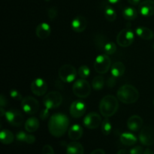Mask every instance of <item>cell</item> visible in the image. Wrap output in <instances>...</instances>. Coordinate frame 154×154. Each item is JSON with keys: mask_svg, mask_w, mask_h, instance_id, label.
Listing matches in <instances>:
<instances>
[{"mask_svg": "<svg viewBox=\"0 0 154 154\" xmlns=\"http://www.w3.org/2000/svg\"><path fill=\"white\" fill-rule=\"evenodd\" d=\"M69 119L66 114L57 113L53 114L48 121V130L53 136L60 138L65 135L69 126Z\"/></svg>", "mask_w": 154, "mask_h": 154, "instance_id": "6da1fadb", "label": "cell"}, {"mask_svg": "<svg viewBox=\"0 0 154 154\" xmlns=\"http://www.w3.org/2000/svg\"><path fill=\"white\" fill-rule=\"evenodd\" d=\"M118 99L112 95L104 96L99 104V111L105 118H109L117 113L119 108Z\"/></svg>", "mask_w": 154, "mask_h": 154, "instance_id": "7a4b0ae2", "label": "cell"}, {"mask_svg": "<svg viewBox=\"0 0 154 154\" xmlns=\"http://www.w3.org/2000/svg\"><path fill=\"white\" fill-rule=\"evenodd\" d=\"M117 99L123 104L135 103L139 98V92L134 86L125 84L119 88L117 93Z\"/></svg>", "mask_w": 154, "mask_h": 154, "instance_id": "3957f363", "label": "cell"}, {"mask_svg": "<svg viewBox=\"0 0 154 154\" xmlns=\"http://www.w3.org/2000/svg\"><path fill=\"white\" fill-rule=\"evenodd\" d=\"M72 92L77 97L85 99L88 97L91 93L90 84L84 78L77 80L72 85Z\"/></svg>", "mask_w": 154, "mask_h": 154, "instance_id": "277c9868", "label": "cell"}, {"mask_svg": "<svg viewBox=\"0 0 154 154\" xmlns=\"http://www.w3.org/2000/svg\"><path fill=\"white\" fill-rule=\"evenodd\" d=\"M76 69L70 64H65L60 68L58 75L60 80L64 83H72L75 80L77 76Z\"/></svg>", "mask_w": 154, "mask_h": 154, "instance_id": "5b68a950", "label": "cell"}, {"mask_svg": "<svg viewBox=\"0 0 154 154\" xmlns=\"http://www.w3.org/2000/svg\"><path fill=\"white\" fill-rule=\"evenodd\" d=\"M63 102V96L57 91H52L45 95L43 99V104L45 108L50 110L57 108Z\"/></svg>", "mask_w": 154, "mask_h": 154, "instance_id": "8992f818", "label": "cell"}, {"mask_svg": "<svg viewBox=\"0 0 154 154\" xmlns=\"http://www.w3.org/2000/svg\"><path fill=\"white\" fill-rule=\"evenodd\" d=\"M111 61L107 54H100L96 57L94 62V69L99 74H105L111 67Z\"/></svg>", "mask_w": 154, "mask_h": 154, "instance_id": "52a82bcc", "label": "cell"}, {"mask_svg": "<svg viewBox=\"0 0 154 154\" xmlns=\"http://www.w3.org/2000/svg\"><path fill=\"white\" fill-rule=\"evenodd\" d=\"M135 35L130 29L126 28L118 33L117 36V42L119 46L122 48H127L133 43Z\"/></svg>", "mask_w": 154, "mask_h": 154, "instance_id": "ba28073f", "label": "cell"}, {"mask_svg": "<svg viewBox=\"0 0 154 154\" xmlns=\"http://www.w3.org/2000/svg\"><path fill=\"white\" fill-rule=\"evenodd\" d=\"M21 107L24 113L29 115H33L38 111L39 103L35 98L32 96H26L22 99Z\"/></svg>", "mask_w": 154, "mask_h": 154, "instance_id": "9c48e42d", "label": "cell"}, {"mask_svg": "<svg viewBox=\"0 0 154 154\" xmlns=\"http://www.w3.org/2000/svg\"><path fill=\"white\" fill-rule=\"evenodd\" d=\"M6 120L12 126L19 127L23 123L24 117L22 113L16 109H11L5 112Z\"/></svg>", "mask_w": 154, "mask_h": 154, "instance_id": "30bf717a", "label": "cell"}, {"mask_svg": "<svg viewBox=\"0 0 154 154\" xmlns=\"http://www.w3.org/2000/svg\"><path fill=\"white\" fill-rule=\"evenodd\" d=\"M139 141L143 145L151 146L154 144V129L151 126H144L139 133Z\"/></svg>", "mask_w": 154, "mask_h": 154, "instance_id": "8fae6325", "label": "cell"}, {"mask_svg": "<svg viewBox=\"0 0 154 154\" xmlns=\"http://www.w3.org/2000/svg\"><path fill=\"white\" fill-rule=\"evenodd\" d=\"M83 123L87 129H95L102 124V117L99 114L96 112L89 113L84 117Z\"/></svg>", "mask_w": 154, "mask_h": 154, "instance_id": "7c38bea8", "label": "cell"}, {"mask_svg": "<svg viewBox=\"0 0 154 154\" xmlns=\"http://www.w3.org/2000/svg\"><path fill=\"white\" fill-rule=\"evenodd\" d=\"M33 94L37 96H42L45 95L48 90V84L42 78H36L32 82L30 86Z\"/></svg>", "mask_w": 154, "mask_h": 154, "instance_id": "4fadbf2b", "label": "cell"}, {"mask_svg": "<svg viewBox=\"0 0 154 154\" xmlns=\"http://www.w3.org/2000/svg\"><path fill=\"white\" fill-rule=\"evenodd\" d=\"M86 110V104L82 100H76L71 104L69 112L74 118H80L84 115Z\"/></svg>", "mask_w": 154, "mask_h": 154, "instance_id": "5bb4252c", "label": "cell"}, {"mask_svg": "<svg viewBox=\"0 0 154 154\" xmlns=\"http://www.w3.org/2000/svg\"><path fill=\"white\" fill-rule=\"evenodd\" d=\"M71 26H72V30L75 31V32H82L87 29V20L86 19L85 17L82 16V15H78L72 20Z\"/></svg>", "mask_w": 154, "mask_h": 154, "instance_id": "9a60e30c", "label": "cell"}, {"mask_svg": "<svg viewBox=\"0 0 154 154\" xmlns=\"http://www.w3.org/2000/svg\"><path fill=\"white\" fill-rule=\"evenodd\" d=\"M139 11L142 16L149 17L154 14V1L144 0L139 4Z\"/></svg>", "mask_w": 154, "mask_h": 154, "instance_id": "2e32d148", "label": "cell"}, {"mask_svg": "<svg viewBox=\"0 0 154 154\" xmlns=\"http://www.w3.org/2000/svg\"><path fill=\"white\" fill-rule=\"evenodd\" d=\"M143 126V120L140 116L133 115L127 120V127L132 132H138Z\"/></svg>", "mask_w": 154, "mask_h": 154, "instance_id": "e0dca14e", "label": "cell"}, {"mask_svg": "<svg viewBox=\"0 0 154 154\" xmlns=\"http://www.w3.org/2000/svg\"><path fill=\"white\" fill-rule=\"evenodd\" d=\"M51 26L47 23H42L38 24L35 29V34L40 39H45L51 35Z\"/></svg>", "mask_w": 154, "mask_h": 154, "instance_id": "ac0fdd59", "label": "cell"}, {"mask_svg": "<svg viewBox=\"0 0 154 154\" xmlns=\"http://www.w3.org/2000/svg\"><path fill=\"white\" fill-rule=\"evenodd\" d=\"M83 133H84L83 128L79 124H74L69 128V132H68L69 138L72 141L79 140L82 137Z\"/></svg>", "mask_w": 154, "mask_h": 154, "instance_id": "d6986e66", "label": "cell"}, {"mask_svg": "<svg viewBox=\"0 0 154 154\" xmlns=\"http://www.w3.org/2000/svg\"><path fill=\"white\" fill-rule=\"evenodd\" d=\"M84 149L82 144L74 141L69 143L66 147V154H84Z\"/></svg>", "mask_w": 154, "mask_h": 154, "instance_id": "ffe728a7", "label": "cell"}, {"mask_svg": "<svg viewBox=\"0 0 154 154\" xmlns=\"http://www.w3.org/2000/svg\"><path fill=\"white\" fill-rule=\"evenodd\" d=\"M120 142L126 146H132L136 144L138 139L135 135L130 132H124L122 133L120 136Z\"/></svg>", "mask_w": 154, "mask_h": 154, "instance_id": "44dd1931", "label": "cell"}, {"mask_svg": "<svg viewBox=\"0 0 154 154\" xmlns=\"http://www.w3.org/2000/svg\"><path fill=\"white\" fill-rule=\"evenodd\" d=\"M137 35L144 40H152L153 38V32L150 29L144 26H139L135 30Z\"/></svg>", "mask_w": 154, "mask_h": 154, "instance_id": "7402d4cb", "label": "cell"}, {"mask_svg": "<svg viewBox=\"0 0 154 154\" xmlns=\"http://www.w3.org/2000/svg\"><path fill=\"white\" fill-rule=\"evenodd\" d=\"M126 71V66L121 62H116L111 66V75H113L115 78L123 76V74Z\"/></svg>", "mask_w": 154, "mask_h": 154, "instance_id": "603a6c76", "label": "cell"}, {"mask_svg": "<svg viewBox=\"0 0 154 154\" xmlns=\"http://www.w3.org/2000/svg\"><path fill=\"white\" fill-rule=\"evenodd\" d=\"M16 140L20 142H26V144H34L35 141V138L34 135H29L26 134V132H23V131H20L17 133L16 134Z\"/></svg>", "mask_w": 154, "mask_h": 154, "instance_id": "cb8c5ba5", "label": "cell"}, {"mask_svg": "<svg viewBox=\"0 0 154 154\" xmlns=\"http://www.w3.org/2000/svg\"><path fill=\"white\" fill-rule=\"evenodd\" d=\"M40 123L36 117H30L25 122V129L29 132H34L38 129Z\"/></svg>", "mask_w": 154, "mask_h": 154, "instance_id": "d4e9b609", "label": "cell"}, {"mask_svg": "<svg viewBox=\"0 0 154 154\" xmlns=\"http://www.w3.org/2000/svg\"><path fill=\"white\" fill-rule=\"evenodd\" d=\"M14 140V134L8 129H2L0 132V141L3 144H10Z\"/></svg>", "mask_w": 154, "mask_h": 154, "instance_id": "484cf974", "label": "cell"}, {"mask_svg": "<svg viewBox=\"0 0 154 154\" xmlns=\"http://www.w3.org/2000/svg\"><path fill=\"white\" fill-rule=\"evenodd\" d=\"M123 17L126 20H134L138 17V11L135 8L126 7L123 11Z\"/></svg>", "mask_w": 154, "mask_h": 154, "instance_id": "4316f807", "label": "cell"}, {"mask_svg": "<svg viewBox=\"0 0 154 154\" xmlns=\"http://www.w3.org/2000/svg\"><path fill=\"white\" fill-rule=\"evenodd\" d=\"M104 14H105V18L109 22H114L117 18V13L115 10L111 6H106L104 11Z\"/></svg>", "mask_w": 154, "mask_h": 154, "instance_id": "83f0119b", "label": "cell"}, {"mask_svg": "<svg viewBox=\"0 0 154 154\" xmlns=\"http://www.w3.org/2000/svg\"><path fill=\"white\" fill-rule=\"evenodd\" d=\"M105 85V79L101 75H97L93 78L92 81V87L95 90H101Z\"/></svg>", "mask_w": 154, "mask_h": 154, "instance_id": "f1b7e54d", "label": "cell"}, {"mask_svg": "<svg viewBox=\"0 0 154 154\" xmlns=\"http://www.w3.org/2000/svg\"><path fill=\"white\" fill-rule=\"evenodd\" d=\"M101 129H102V134L105 135H108L111 133V130H112V126H111V123L110 122L109 119H104L102 124H101Z\"/></svg>", "mask_w": 154, "mask_h": 154, "instance_id": "f546056e", "label": "cell"}, {"mask_svg": "<svg viewBox=\"0 0 154 154\" xmlns=\"http://www.w3.org/2000/svg\"><path fill=\"white\" fill-rule=\"evenodd\" d=\"M103 51L107 55H112L117 51V46H116V45L114 42H107L105 45V46H104Z\"/></svg>", "mask_w": 154, "mask_h": 154, "instance_id": "4dcf8cb0", "label": "cell"}, {"mask_svg": "<svg viewBox=\"0 0 154 154\" xmlns=\"http://www.w3.org/2000/svg\"><path fill=\"white\" fill-rule=\"evenodd\" d=\"M78 74L80 76V78L85 79V78H88V77L90 76V69H89L88 66L84 65V66H81V67L79 68V69H78Z\"/></svg>", "mask_w": 154, "mask_h": 154, "instance_id": "1f68e13d", "label": "cell"}, {"mask_svg": "<svg viewBox=\"0 0 154 154\" xmlns=\"http://www.w3.org/2000/svg\"><path fill=\"white\" fill-rule=\"evenodd\" d=\"M58 10L56 7H51L48 9V16L51 20H54L57 18Z\"/></svg>", "mask_w": 154, "mask_h": 154, "instance_id": "d6a6232c", "label": "cell"}, {"mask_svg": "<svg viewBox=\"0 0 154 154\" xmlns=\"http://www.w3.org/2000/svg\"><path fill=\"white\" fill-rule=\"evenodd\" d=\"M10 96L15 101H22L23 99L22 95L20 94V93L14 89H12L10 91Z\"/></svg>", "mask_w": 154, "mask_h": 154, "instance_id": "836d02e7", "label": "cell"}, {"mask_svg": "<svg viewBox=\"0 0 154 154\" xmlns=\"http://www.w3.org/2000/svg\"><path fill=\"white\" fill-rule=\"evenodd\" d=\"M42 154H55L53 147L49 144H46L43 147L42 150Z\"/></svg>", "mask_w": 154, "mask_h": 154, "instance_id": "e575fe53", "label": "cell"}, {"mask_svg": "<svg viewBox=\"0 0 154 154\" xmlns=\"http://www.w3.org/2000/svg\"><path fill=\"white\" fill-rule=\"evenodd\" d=\"M144 150L143 147L141 146H136V147H132L130 150L129 153L130 154H144Z\"/></svg>", "mask_w": 154, "mask_h": 154, "instance_id": "d590c367", "label": "cell"}, {"mask_svg": "<svg viewBox=\"0 0 154 154\" xmlns=\"http://www.w3.org/2000/svg\"><path fill=\"white\" fill-rule=\"evenodd\" d=\"M49 111L50 109H48V108H45V109L42 110L40 113V118L42 119V120H46L48 117V116H49Z\"/></svg>", "mask_w": 154, "mask_h": 154, "instance_id": "8d00e7d4", "label": "cell"}, {"mask_svg": "<svg viewBox=\"0 0 154 154\" xmlns=\"http://www.w3.org/2000/svg\"><path fill=\"white\" fill-rule=\"evenodd\" d=\"M115 77H114L113 75H111L110 78H108V81H107V85H108V87H111V88H112V87H114V86L116 85V79H115Z\"/></svg>", "mask_w": 154, "mask_h": 154, "instance_id": "74e56055", "label": "cell"}, {"mask_svg": "<svg viewBox=\"0 0 154 154\" xmlns=\"http://www.w3.org/2000/svg\"><path fill=\"white\" fill-rule=\"evenodd\" d=\"M7 104H8V102H7V99H6V97L3 94H1V96H0V106L4 108L5 106L7 105Z\"/></svg>", "mask_w": 154, "mask_h": 154, "instance_id": "f35d334b", "label": "cell"}, {"mask_svg": "<svg viewBox=\"0 0 154 154\" xmlns=\"http://www.w3.org/2000/svg\"><path fill=\"white\" fill-rule=\"evenodd\" d=\"M90 154H105V152L102 149H96V150H94L93 151H92Z\"/></svg>", "mask_w": 154, "mask_h": 154, "instance_id": "ab89813d", "label": "cell"}, {"mask_svg": "<svg viewBox=\"0 0 154 154\" xmlns=\"http://www.w3.org/2000/svg\"><path fill=\"white\" fill-rule=\"evenodd\" d=\"M140 2H141V0H128V2H129L130 5H134V6L139 5Z\"/></svg>", "mask_w": 154, "mask_h": 154, "instance_id": "60d3db41", "label": "cell"}, {"mask_svg": "<svg viewBox=\"0 0 154 154\" xmlns=\"http://www.w3.org/2000/svg\"><path fill=\"white\" fill-rule=\"evenodd\" d=\"M117 154H130V153L128 152L126 150L122 149V150H120L118 152H117Z\"/></svg>", "mask_w": 154, "mask_h": 154, "instance_id": "b9f144b4", "label": "cell"}, {"mask_svg": "<svg viewBox=\"0 0 154 154\" xmlns=\"http://www.w3.org/2000/svg\"><path fill=\"white\" fill-rule=\"evenodd\" d=\"M6 111L4 110V108L3 107H0V116L1 117H3V116L5 115Z\"/></svg>", "mask_w": 154, "mask_h": 154, "instance_id": "7bdbcfd3", "label": "cell"}, {"mask_svg": "<svg viewBox=\"0 0 154 154\" xmlns=\"http://www.w3.org/2000/svg\"><path fill=\"white\" fill-rule=\"evenodd\" d=\"M144 154H154V153H153V150H150V149H149V148H147L144 150Z\"/></svg>", "mask_w": 154, "mask_h": 154, "instance_id": "ee69618b", "label": "cell"}, {"mask_svg": "<svg viewBox=\"0 0 154 154\" xmlns=\"http://www.w3.org/2000/svg\"><path fill=\"white\" fill-rule=\"evenodd\" d=\"M108 2L111 3V4H117L119 2H120L121 0H108Z\"/></svg>", "mask_w": 154, "mask_h": 154, "instance_id": "f6af8a7d", "label": "cell"}, {"mask_svg": "<svg viewBox=\"0 0 154 154\" xmlns=\"http://www.w3.org/2000/svg\"><path fill=\"white\" fill-rule=\"evenodd\" d=\"M45 2H51V0H45Z\"/></svg>", "mask_w": 154, "mask_h": 154, "instance_id": "bcb514c9", "label": "cell"}, {"mask_svg": "<svg viewBox=\"0 0 154 154\" xmlns=\"http://www.w3.org/2000/svg\"><path fill=\"white\" fill-rule=\"evenodd\" d=\"M153 105H154V99H153Z\"/></svg>", "mask_w": 154, "mask_h": 154, "instance_id": "7dc6e473", "label": "cell"}, {"mask_svg": "<svg viewBox=\"0 0 154 154\" xmlns=\"http://www.w3.org/2000/svg\"><path fill=\"white\" fill-rule=\"evenodd\" d=\"M153 46H154V45H153ZM153 48H154V47H153Z\"/></svg>", "mask_w": 154, "mask_h": 154, "instance_id": "c3c4849f", "label": "cell"}]
</instances>
